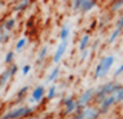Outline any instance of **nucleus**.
Instances as JSON below:
<instances>
[{"label":"nucleus","instance_id":"nucleus-1","mask_svg":"<svg viewBox=\"0 0 123 119\" xmlns=\"http://www.w3.org/2000/svg\"><path fill=\"white\" fill-rule=\"evenodd\" d=\"M115 63V55H107L103 56L100 59V62L98 63L95 68V74H94V78L95 79H100V78H105L108 72H110L111 67L114 66Z\"/></svg>","mask_w":123,"mask_h":119},{"label":"nucleus","instance_id":"nucleus-2","mask_svg":"<svg viewBox=\"0 0 123 119\" xmlns=\"http://www.w3.org/2000/svg\"><path fill=\"white\" fill-rule=\"evenodd\" d=\"M112 86L114 83L112 82H108V83H105V84H102L98 90H95V95H94V98L98 103H100L102 100H105L107 96L112 95Z\"/></svg>","mask_w":123,"mask_h":119},{"label":"nucleus","instance_id":"nucleus-3","mask_svg":"<svg viewBox=\"0 0 123 119\" xmlns=\"http://www.w3.org/2000/svg\"><path fill=\"white\" fill-rule=\"evenodd\" d=\"M31 113H32V108L31 107L23 106V107H19V108H15V110L9 111L8 114H6L3 118H0V119H20V118L27 116Z\"/></svg>","mask_w":123,"mask_h":119},{"label":"nucleus","instance_id":"nucleus-4","mask_svg":"<svg viewBox=\"0 0 123 119\" xmlns=\"http://www.w3.org/2000/svg\"><path fill=\"white\" fill-rule=\"evenodd\" d=\"M94 95H95V88H88L83 92V94L79 96V99L76 100L78 104V110H83L84 107L88 104V102L91 99H94Z\"/></svg>","mask_w":123,"mask_h":119},{"label":"nucleus","instance_id":"nucleus-5","mask_svg":"<svg viewBox=\"0 0 123 119\" xmlns=\"http://www.w3.org/2000/svg\"><path fill=\"white\" fill-rule=\"evenodd\" d=\"M63 106H64V114L68 115V114H72L74 111L78 110V104L76 100L74 99V96H68L67 99L63 100Z\"/></svg>","mask_w":123,"mask_h":119},{"label":"nucleus","instance_id":"nucleus-6","mask_svg":"<svg viewBox=\"0 0 123 119\" xmlns=\"http://www.w3.org/2000/svg\"><path fill=\"white\" fill-rule=\"evenodd\" d=\"M114 104H115V95H110V96H107L105 100H102L100 103H99V113H103V114L107 113Z\"/></svg>","mask_w":123,"mask_h":119},{"label":"nucleus","instance_id":"nucleus-7","mask_svg":"<svg viewBox=\"0 0 123 119\" xmlns=\"http://www.w3.org/2000/svg\"><path fill=\"white\" fill-rule=\"evenodd\" d=\"M68 47V40H64V42H60V44L58 46L55 51V55H54V63H59L63 58V55L66 54V50Z\"/></svg>","mask_w":123,"mask_h":119},{"label":"nucleus","instance_id":"nucleus-8","mask_svg":"<svg viewBox=\"0 0 123 119\" xmlns=\"http://www.w3.org/2000/svg\"><path fill=\"white\" fill-rule=\"evenodd\" d=\"M80 114L83 115L84 119H98L100 115L99 108H96V107H84Z\"/></svg>","mask_w":123,"mask_h":119},{"label":"nucleus","instance_id":"nucleus-9","mask_svg":"<svg viewBox=\"0 0 123 119\" xmlns=\"http://www.w3.org/2000/svg\"><path fill=\"white\" fill-rule=\"evenodd\" d=\"M43 95H44V87L43 86H37L36 88L34 90V92H32V96H31L30 100L31 102H39V100H42Z\"/></svg>","mask_w":123,"mask_h":119},{"label":"nucleus","instance_id":"nucleus-10","mask_svg":"<svg viewBox=\"0 0 123 119\" xmlns=\"http://www.w3.org/2000/svg\"><path fill=\"white\" fill-rule=\"evenodd\" d=\"M94 7H96V1H90V0H86V1L82 3V8H80V11H82L83 13H87L88 11H91Z\"/></svg>","mask_w":123,"mask_h":119},{"label":"nucleus","instance_id":"nucleus-11","mask_svg":"<svg viewBox=\"0 0 123 119\" xmlns=\"http://www.w3.org/2000/svg\"><path fill=\"white\" fill-rule=\"evenodd\" d=\"M88 44H90V35H83L82 39H80V42H79V51L80 52L84 51L88 47Z\"/></svg>","mask_w":123,"mask_h":119},{"label":"nucleus","instance_id":"nucleus-12","mask_svg":"<svg viewBox=\"0 0 123 119\" xmlns=\"http://www.w3.org/2000/svg\"><path fill=\"white\" fill-rule=\"evenodd\" d=\"M122 34V30H119V28H115L112 32H111V35H110V38H108V43L110 44H112V43H115V40L119 38V35Z\"/></svg>","mask_w":123,"mask_h":119},{"label":"nucleus","instance_id":"nucleus-13","mask_svg":"<svg viewBox=\"0 0 123 119\" xmlns=\"http://www.w3.org/2000/svg\"><path fill=\"white\" fill-rule=\"evenodd\" d=\"M68 36H70V27H68V25H64L60 31V40L64 42V40L68 39Z\"/></svg>","mask_w":123,"mask_h":119},{"label":"nucleus","instance_id":"nucleus-14","mask_svg":"<svg viewBox=\"0 0 123 119\" xmlns=\"http://www.w3.org/2000/svg\"><path fill=\"white\" fill-rule=\"evenodd\" d=\"M58 76H59V67H55L52 70V72L49 74V76L47 78V82H48V83L49 82H54V80H55Z\"/></svg>","mask_w":123,"mask_h":119},{"label":"nucleus","instance_id":"nucleus-15","mask_svg":"<svg viewBox=\"0 0 123 119\" xmlns=\"http://www.w3.org/2000/svg\"><path fill=\"white\" fill-rule=\"evenodd\" d=\"M15 23H16V20L13 18H11V19H8V20L4 23V28H6L7 31H9V30H12L13 27H15Z\"/></svg>","mask_w":123,"mask_h":119},{"label":"nucleus","instance_id":"nucleus-16","mask_svg":"<svg viewBox=\"0 0 123 119\" xmlns=\"http://www.w3.org/2000/svg\"><path fill=\"white\" fill-rule=\"evenodd\" d=\"M11 78V75H9V72L8 71H6V72H3L1 74V76H0V86L3 87L4 84H6L7 82H8V79Z\"/></svg>","mask_w":123,"mask_h":119},{"label":"nucleus","instance_id":"nucleus-17","mask_svg":"<svg viewBox=\"0 0 123 119\" xmlns=\"http://www.w3.org/2000/svg\"><path fill=\"white\" fill-rule=\"evenodd\" d=\"M122 7H123V1H114V3L111 4L110 9H111V12H117V11H119Z\"/></svg>","mask_w":123,"mask_h":119},{"label":"nucleus","instance_id":"nucleus-18","mask_svg":"<svg viewBox=\"0 0 123 119\" xmlns=\"http://www.w3.org/2000/svg\"><path fill=\"white\" fill-rule=\"evenodd\" d=\"M55 94H56V84L51 86V88L48 90V94H47V99L48 100H51V99L55 98Z\"/></svg>","mask_w":123,"mask_h":119},{"label":"nucleus","instance_id":"nucleus-19","mask_svg":"<svg viewBox=\"0 0 123 119\" xmlns=\"http://www.w3.org/2000/svg\"><path fill=\"white\" fill-rule=\"evenodd\" d=\"M25 43H27V39H25V38H22V39H19V42L16 43V51H20L22 48H24Z\"/></svg>","mask_w":123,"mask_h":119},{"label":"nucleus","instance_id":"nucleus-20","mask_svg":"<svg viewBox=\"0 0 123 119\" xmlns=\"http://www.w3.org/2000/svg\"><path fill=\"white\" fill-rule=\"evenodd\" d=\"M123 102V87L115 94V103H122Z\"/></svg>","mask_w":123,"mask_h":119},{"label":"nucleus","instance_id":"nucleus-21","mask_svg":"<svg viewBox=\"0 0 123 119\" xmlns=\"http://www.w3.org/2000/svg\"><path fill=\"white\" fill-rule=\"evenodd\" d=\"M13 58H15V52H13V51H9V52H7L4 62H6V63H11V62L13 60Z\"/></svg>","mask_w":123,"mask_h":119},{"label":"nucleus","instance_id":"nucleus-22","mask_svg":"<svg viewBox=\"0 0 123 119\" xmlns=\"http://www.w3.org/2000/svg\"><path fill=\"white\" fill-rule=\"evenodd\" d=\"M47 51H48V48H47V47H43V48H42V51H40V54H39V58H37V62H42L44 58H46Z\"/></svg>","mask_w":123,"mask_h":119},{"label":"nucleus","instance_id":"nucleus-23","mask_svg":"<svg viewBox=\"0 0 123 119\" xmlns=\"http://www.w3.org/2000/svg\"><path fill=\"white\" fill-rule=\"evenodd\" d=\"M28 4H30V1H24V3H20L19 6H16V7H15V9H13V11H16V12H19V11H22V9H24L25 7L28 6Z\"/></svg>","mask_w":123,"mask_h":119},{"label":"nucleus","instance_id":"nucleus-24","mask_svg":"<svg viewBox=\"0 0 123 119\" xmlns=\"http://www.w3.org/2000/svg\"><path fill=\"white\" fill-rule=\"evenodd\" d=\"M82 3H83L82 0H78V1H74V3H72V9H74V11H79V9L82 8Z\"/></svg>","mask_w":123,"mask_h":119},{"label":"nucleus","instance_id":"nucleus-25","mask_svg":"<svg viewBox=\"0 0 123 119\" xmlns=\"http://www.w3.org/2000/svg\"><path fill=\"white\" fill-rule=\"evenodd\" d=\"M122 74H123V63L120 64V66H119V68H118V70L115 71L114 76H115V78H117V76H120V75H122Z\"/></svg>","mask_w":123,"mask_h":119},{"label":"nucleus","instance_id":"nucleus-26","mask_svg":"<svg viewBox=\"0 0 123 119\" xmlns=\"http://www.w3.org/2000/svg\"><path fill=\"white\" fill-rule=\"evenodd\" d=\"M16 71H18V66H16V64H13L12 67L8 70V72H9V75H11V76H13V75L16 74Z\"/></svg>","mask_w":123,"mask_h":119},{"label":"nucleus","instance_id":"nucleus-27","mask_svg":"<svg viewBox=\"0 0 123 119\" xmlns=\"http://www.w3.org/2000/svg\"><path fill=\"white\" fill-rule=\"evenodd\" d=\"M117 28H119V30H123V15L119 18V20L117 21Z\"/></svg>","mask_w":123,"mask_h":119},{"label":"nucleus","instance_id":"nucleus-28","mask_svg":"<svg viewBox=\"0 0 123 119\" xmlns=\"http://www.w3.org/2000/svg\"><path fill=\"white\" fill-rule=\"evenodd\" d=\"M30 71H31V66H30V64H25L24 67H23V75L25 76V75H27Z\"/></svg>","mask_w":123,"mask_h":119},{"label":"nucleus","instance_id":"nucleus-29","mask_svg":"<svg viewBox=\"0 0 123 119\" xmlns=\"http://www.w3.org/2000/svg\"><path fill=\"white\" fill-rule=\"evenodd\" d=\"M88 52H90V51H88L87 48L84 50V51H82V55H80V60H84V59H86L87 56H88Z\"/></svg>","mask_w":123,"mask_h":119},{"label":"nucleus","instance_id":"nucleus-30","mask_svg":"<svg viewBox=\"0 0 123 119\" xmlns=\"http://www.w3.org/2000/svg\"><path fill=\"white\" fill-rule=\"evenodd\" d=\"M27 90H28V87H27V86H25V87H23V88L20 90V91H19V98H22L23 95H24L25 92H27Z\"/></svg>","mask_w":123,"mask_h":119},{"label":"nucleus","instance_id":"nucleus-31","mask_svg":"<svg viewBox=\"0 0 123 119\" xmlns=\"http://www.w3.org/2000/svg\"><path fill=\"white\" fill-rule=\"evenodd\" d=\"M70 119H84L83 118V115H82V114H76V115H75V116H72V118H70Z\"/></svg>","mask_w":123,"mask_h":119},{"label":"nucleus","instance_id":"nucleus-32","mask_svg":"<svg viewBox=\"0 0 123 119\" xmlns=\"http://www.w3.org/2000/svg\"><path fill=\"white\" fill-rule=\"evenodd\" d=\"M99 46V39L95 40V43H94V46H92V50H96V47Z\"/></svg>","mask_w":123,"mask_h":119},{"label":"nucleus","instance_id":"nucleus-33","mask_svg":"<svg viewBox=\"0 0 123 119\" xmlns=\"http://www.w3.org/2000/svg\"><path fill=\"white\" fill-rule=\"evenodd\" d=\"M0 44H1V36H0Z\"/></svg>","mask_w":123,"mask_h":119},{"label":"nucleus","instance_id":"nucleus-34","mask_svg":"<svg viewBox=\"0 0 123 119\" xmlns=\"http://www.w3.org/2000/svg\"><path fill=\"white\" fill-rule=\"evenodd\" d=\"M34 119H37V118H34Z\"/></svg>","mask_w":123,"mask_h":119}]
</instances>
